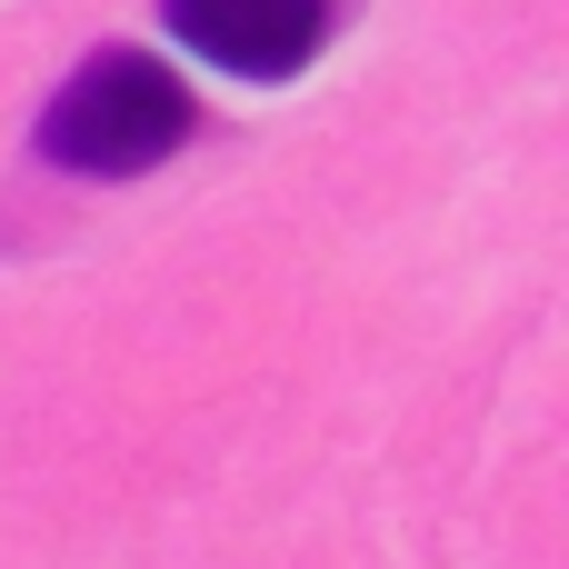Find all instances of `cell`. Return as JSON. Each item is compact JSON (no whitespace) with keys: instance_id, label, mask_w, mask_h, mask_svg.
<instances>
[{"instance_id":"cell-1","label":"cell","mask_w":569,"mask_h":569,"mask_svg":"<svg viewBox=\"0 0 569 569\" xmlns=\"http://www.w3.org/2000/svg\"><path fill=\"white\" fill-rule=\"evenodd\" d=\"M200 100L170 80V60L150 50H100L90 70L60 80V100L40 110V160L70 180H130L150 160H170L190 140Z\"/></svg>"},{"instance_id":"cell-2","label":"cell","mask_w":569,"mask_h":569,"mask_svg":"<svg viewBox=\"0 0 569 569\" xmlns=\"http://www.w3.org/2000/svg\"><path fill=\"white\" fill-rule=\"evenodd\" d=\"M170 30L240 80H290L330 40V0H170Z\"/></svg>"}]
</instances>
